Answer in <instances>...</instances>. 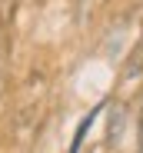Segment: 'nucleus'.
<instances>
[{
	"instance_id": "nucleus-1",
	"label": "nucleus",
	"mask_w": 143,
	"mask_h": 153,
	"mask_svg": "<svg viewBox=\"0 0 143 153\" xmlns=\"http://www.w3.org/2000/svg\"><path fill=\"white\" fill-rule=\"evenodd\" d=\"M97 113H100V107L97 110H90L83 120H80V126H77V133H73V143H70V153H80V146H83V137H87V130L93 126V120H97Z\"/></svg>"
},
{
	"instance_id": "nucleus-2",
	"label": "nucleus",
	"mask_w": 143,
	"mask_h": 153,
	"mask_svg": "<svg viewBox=\"0 0 143 153\" xmlns=\"http://www.w3.org/2000/svg\"><path fill=\"white\" fill-rule=\"evenodd\" d=\"M136 150L143 153V107H140V130H136Z\"/></svg>"
}]
</instances>
